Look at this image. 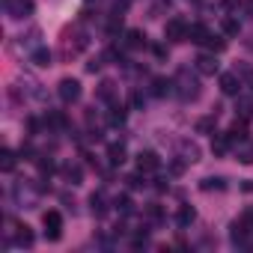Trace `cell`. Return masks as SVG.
<instances>
[{"label":"cell","mask_w":253,"mask_h":253,"mask_svg":"<svg viewBox=\"0 0 253 253\" xmlns=\"http://www.w3.org/2000/svg\"><path fill=\"white\" fill-rule=\"evenodd\" d=\"M116 209H119L122 214H128V211H131V200H128V197H119V200H116Z\"/></svg>","instance_id":"d4e9b609"},{"label":"cell","mask_w":253,"mask_h":253,"mask_svg":"<svg viewBox=\"0 0 253 253\" xmlns=\"http://www.w3.org/2000/svg\"><path fill=\"white\" fill-rule=\"evenodd\" d=\"M235 110H238V116H241L244 122L253 116V104H250V101H238V107H235Z\"/></svg>","instance_id":"603a6c76"},{"label":"cell","mask_w":253,"mask_h":253,"mask_svg":"<svg viewBox=\"0 0 253 253\" xmlns=\"http://www.w3.org/2000/svg\"><path fill=\"white\" fill-rule=\"evenodd\" d=\"M209 48H211V51H223V48H226V42H220V39L214 42V36H211V39H209Z\"/></svg>","instance_id":"4dcf8cb0"},{"label":"cell","mask_w":253,"mask_h":253,"mask_svg":"<svg viewBox=\"0 0 253 253\" xmlns=\"http://www.w3.org/2000/svg\"><path fill=\"white\" fill-rule=\"evenodd\" d=\"M197 128H200V131H209V128H211V119H200Z\"/></svg>","instance_id":"1f68e13d"},{"label":"cell","mask_w":253,"mask_h":253,"mask_svg":"<svg viewBox=\"0 0 253 253\" xmlns=\"http://www.w3.org/2000/svg\"><path fill=\"white\" fill-rule=\"evenodd\" d=\"M33 63H36L39 69L51 66V51H48V48H39V51H33Z\"/></svg>","instance_id":"2e32d148"},{"label":"cell","mask_w":253,"mask_h":253,"mask_svg":"<svg viewBox=\"0 0 253 253\" xmlns=\"http://www.w3.org/2000/svg\"><path fill=\"white\" fill-rule=\"evenodd\" d=\"M128 185H131V188H140L143 182H140V176H128Z\"/></svg>","instance_id":"836d02e7"},{"label":"cell","mask_w":253,"mask_h":253,"mask_svg":"<svg viewBox=\"0 0 253 253\" xmlns=\"http://www.w3.org/2000/svg\"><path fill=\"white\" fill-rule=\"evenodd\" d=\"M188 39L194 42V45H209V39H211V33L203 27V24H194V27H188Z\"/></svg>","instance_id":"52a82bcc"},{"label":"cell","mask_w":253,"mask_h":253,"mask_svg":"<svg viewBox=\"0 0 253 253\" xmlns=\"http://www.w3.org/2000/svg\"><path fill=\"white\" fill-rule=\"evenodd\" d=\"M42 223H45V235L51 238V241H60V235H63V217H60V211H45L42 214Z\"/></svg>","instance_id":"7a4b0ae2"},{"label":"cell","mask_w":253,"mask_h":253,"mask_svg":"<svg viewBox=\"0 0 253 253\" xmlns=\"http://www.w3.org/2000/svg\"><path fill=\"white\" fill-rule=\"evenodd\" d=\"M229 143H232L229 134H214V137H211V152H214V155H223V152L229 149Z\"/></svg>","instance_id":"4fadbf2b"},{"label":"cell","mask_w":253,"mask_h":253,"mask_svg":"<svg viewBox=\"0 0 253 253\" xmlns=\"http://www.w3.org/2000/svg\"><path fill=\"white\" fill-rule=\"evenodd\" d=\"M0 167H3V173L15 170V152L12 149H3V161H0Z\"/></svg>","instance_id":"44dd1931"},{"label":"cell","mask_w":253,"mask_h":253,"mask_svg":"<svg viewBox=\"0 0 253 253\" xmlns=\"http://www.w3.org/2000/svg\"><path fill=\"white\" fill-rule=\"evenodd\" d=\"M143 45H146V36H143L140 30H128V33H125V48L137 51V48H143Z\"/></svg>","instance_id":"8fae6325"},{"label":"cell","mask_w":253,"mask_h":253,"mask_svg":"<svg viewBox=\"0 0 253 253\" xmlns=\"http://www.w3.org/2000/svg\"><path fill=\"white\" fill-rule=\"evenodd\" d=\"M48 122L54 125V128H63V125H66V113H60V110H54V113H48Z\"/></svg>","instance_id":"cb8c5ba5"},{"label":"cell","mask_w":253,"mask_h":253,"mask_svg":"<svg viewBox=\"0 0 253 253\" xmlns=\"http://www.w3.org/2000/svg\"><path fill=\"white\" fill-rule=\"evenodd\" d=\"M220 89H223L226 95H238V89H241V81H238L235 75H220Z\"/></svg>","instance_id":"9c48e42d"},{"label":"cell","mask_w":253,"mask_h":253,"mask_svg":"<svg viewBox=\"0 0 253 253\" xmlns=\"http://www.w3.org/2000/svg\"><path fill=\"white\" fill-rule=\"evenodd\" d=\"M223 30H226L229 36H235V33H238V21H235V18H226V21H223Z\"/></svg>","instance_id":"4316f807"},{"label":"cell","mask_w":253,"mask_h":253,"mask_svg":"<svg viewBox=\"0 0 253 253\" xmlns=\"http://www.w3.org/2000/svg\"><path fill=\"white\" fill-rule=\"evenodd\" d=\"M235 155H238L241 164H253V143H250V140H241L238 149H235Z\"/></svg>","instance_id":"7c38bea8"},{"label":"cell","mask_w":253,"mask_h":253,"mask_svg":"<svg viewBox=\"0 0 253 253\" xmlns=\"http://www.w3.org/2000/svg\"><path fill=\"white\" fill-rule=\"evenodd\" d=\"M149 217H152V220H161V217H164L161 206H149Z\"/></svg>","instance_id":"f546056e"},{"label":"cell","mask_w":253,"mask_h":253,"mask_svg":"<svg viewBox=\"0 0 253 253\" xmlns=\"http://www.w3.org/2000/svg\"><path fill=\"white\" fill-rule=\"evenodd\" d=\"M66 176L72 179V185H81V167H66Z\"/></svg>","instance_id":"484cf974"},{"label":"cell","mask_w":253,"mask_h":253,"mask_svg":"<svg viewBox=\"0 0 253 253\" xmlns=\"http://www.w3.org/2000/svg\"><path fill=\"white\" fill-rule=\"evenodd\" d=\"M244 81H247V86L253 89V69H244Z\"/></svg>","instance_id":"d6a6232c"},{"label":"cell","mask_w":253,"mask_h":253,"mask_svg":"<svg viewBox=\"0 0 253 253\" xmlns=\"http://www.w3.org/2000/svg\"><path fill=\"white\" fill-rule=\"evenodd\" d=\"M98 98L113 104V84H110V81H101V84H98Z\"/></svg>","instance_id":"ac0fdd59"},{"label":"cell","mask_w":253,"mask_h":253,"mask_svg":"<svg viewBox=\"0 0 253 253\" xmlns=\"http://www.w3.org/2000/svg\"><path fill=\"white\" fill-rule=\"evenodd\" d=\"M3 6L12 18H27L33 12V0H3Z\"/></svg>","instance_id":"5b68a950"},{"label":"cell","mask_w":253,"mask_h":253,"mask_svg":"<svg viewBox=\"0 0 253 253\" xmlns=\"http://www.w3.org/2000/svg\"><path fill=\"white\" fill-rule=\"evenodd\" d=\"M57 92H60V98H63L66 104H72V101L81 98V81H75V78H63L60 86H57Z\"/></svg>","instance_id":"3957f363"},{"label":"cell","mask_w":253,"mask_h":253,"mask_svg":"<svg viewBox=\"0 0 253 253\" xmlns=\"http://www.w3.org/2000/svg\"><path fill=\"white\" fill-rule=\"evenodd\" d=\"M250 235H253V209H247V211L232 223V241H235V244H247Z\"/></svg>","instance_id":"6da1fadb"},{"label":"cell","mask_w":253,"mask_h":253,"mask_svg":"<svg viewBox=\"0 0 253 253\" xmlns=\"http://www.w3.org/2000/svg\"><path fill=\"white\" fill-rule=\"evenodd\" d=\"M197 72H200V75H214V72H217V60H214L211 54H200V57H197Z\"/></svg>","instance_id":"ba28073f"},{"label":"cell","mask_w":253,"mask_h":253,"mask_svg":"<svg viewBox=\"0 0 253 253\" xmlns=\"http://www.w3.org/2000/svg\"><path fill=\"white\" fill-rule=\"evenodd\" d=\"M200 188L209 194V191H223V179H217V176H209V179H203L200 182Z\"/></svg>","instance_id":"e0dca14e"},{"label":"cell","mask_w":253,"mask_h":253,"mask_svg":"<svg viewBox=\"0 0 253 253\" xmlns=\"http://www.w3.org/2000/svg\"><path fill=\"white\" fill-rule=\"evenodd\" d=\"M39 173H42V176H51V173H54V164H51V161H39Z\"/></svg>","instance_id":"83f0119b"},{"label":"cell","mask_w":253,"mask_h":253,"mask_svg":"<svg viewBox=\"0 0 253 253\" xmlns=\"http://www.w3.org/2000/svg\"><path fill=\"white\" fill-rule=\"evenodd\" d=\"M158 167H161V158H158L152 149H146V152L137 155V170H140V173H155Z\"/></svg>","instance_id":"8992f818"},{"label":"cell","mask_w":253,"mask_h":253,"mask_svg":"<svg viewBox=\"0 0 253 253\" xmlns=\"http://www.w3.org/2000/svg\"><path fill=\"white\" fill-rule=\"evenodd\" d=\"M107 119H110V125H122V122H125V107H122V104H113Z\"/></svg>","instance_id":"d6986e66"},{"label":"cell","mask_w":253,"mask_h":253,"mask_svg":"<svg viewBox=\"0 0 253 253\" xmlns=\"http://www.w3.org/2000/svg\"><path fill=\"white\" fill-rule=\"evenodd\" d=\"M107 161H110V164H122V161H125V146L113 143V146L107 149Z\"/></svg>","instance_id":"9a60e30c"},{"label":"cell","mask_w":253,"mask_h":253,"mask_svg":"<svg viewBox=\"0 0 253 253\" xmlns=\"http://www.w3.org/2000/svg\"><path fill=\"white\" fill-rule=\"evenodd\" d=\"M170 86H173V84H170V81H164V78H158V81H155V84H152V92H155V95H158V98H164V95H167V92H170Z\"/></svg>","instance_id":"7402d4cb"},{"label":"cell","mask_w":253,"mask_h":253,"mask_svg":"<svg viewBox=\"0 0 253 253\" xmlns=\"http://www.w3.org/2000/svg\"><path fill=\"white\" fill-rule=\"evenodd\" d=\"M164 36H167L170 42H185V39H188V24H185V18H170L167 27H164Z\"/></svg>","instance_id":"277c9868"},{"label":"cell","mask_w":253,"mask_h":253,"mask_svg":"<svg viewBox=\"0 0 253 253\" xmlns=\"http://www.w3.org/2000/svg\"><path fill=\"white\" fill-rule=\"evenodd\" d=\"M15 241H18L21 247H30V244H33V229H30L27 223H18V226H15Z\"/></svg>","instance_id":"30bf717a"},{"label":"cell","mask_w":253,"mask_h":253,"mask_svg":"<svg viewBox=\"0 0 253 253\" xmlns=\"http://www.w3.org/2000/svg\"><path fill=\"white\" fill-rule=\"evenodd\" d=\"M89 206H92V214H95V217H104V214H107V206H104V197H101V194H92V197H89Z\"/></svg>","instance_id":"5bb4252c"},{"label":"cell","mask_w":253,"mask_h":253,"mask_svg":"<svg viewBox=\"0 0 253 253\" xmlns=\"http://www.w3.org/2000/svg\"><path fill=\"white\" fill-rule=\"evenodd\" d=\"M194 217H197V214H194V209H191V206H182V209H179V214H176V220H179L182 226L194 223Z\"/></svg>","instance_id":"ffe728a7"},{"label":"cell","mask_w":253,"mask_h":253,"mask_svg":"<svg viewBox=\"0 0 253 253\" xmlns=\"http://www.w3.org/2000/svg\"><path fill=\"white\" fill-rule=\"evenodd\" d=\"M170 173H173V176H182V173H185V161H173V164H170Z\"/></svg>","instance_id":"f1b7e54d"}]
</instances>
